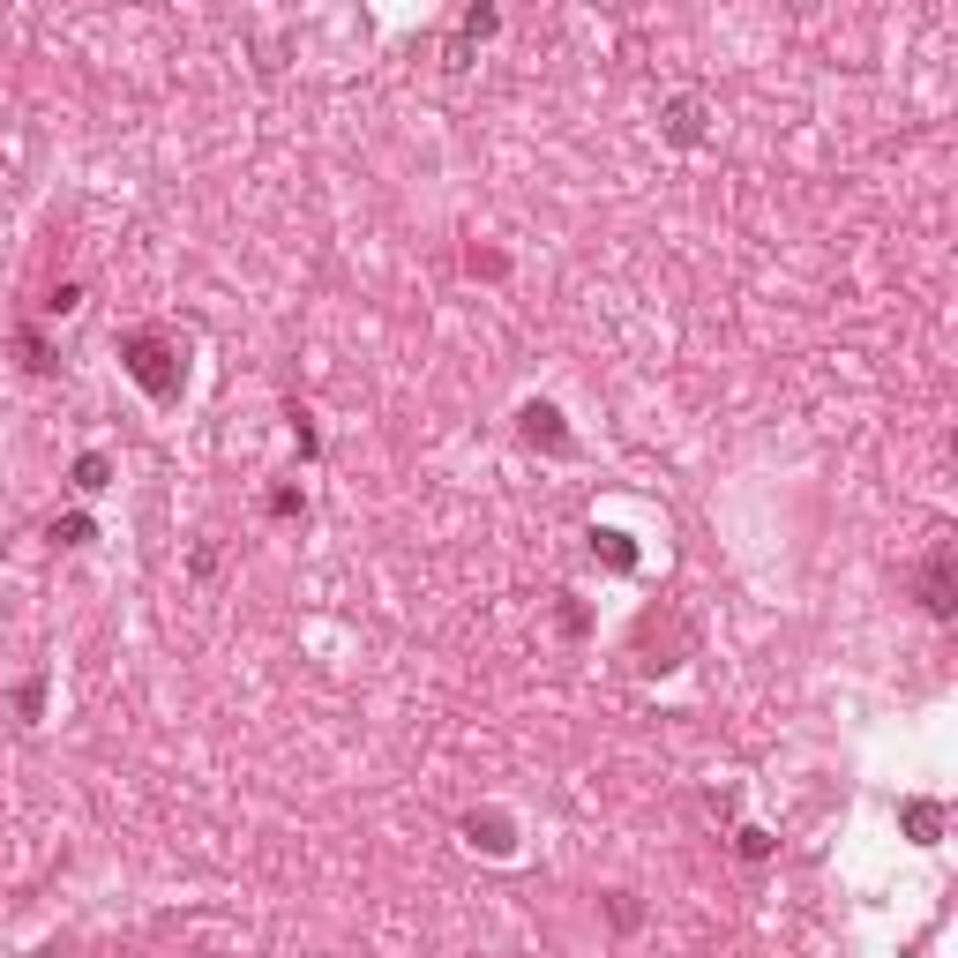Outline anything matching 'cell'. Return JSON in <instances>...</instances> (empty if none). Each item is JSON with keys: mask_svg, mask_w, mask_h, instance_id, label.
<instances>
[{"mask_svg": "<svg viewBox=\"0 0 958 958\" xmlns=\"http://www.w3.org/2000/svg\"><path fill=\"white\" fill-rule=\"evenodd\" d=\"M121 368L158 405H172L180 390H188V337H172V330H158V323H135V330H121Z\"/></svg>", "mask_w": 958, "mask_h": 958, "instance_id": "1", "label": "cell"}, {"mask_svg": "<svg viewBox=\"0 0 958 958\" xmlns=\"http://www.w3.org/2000/svg\"><path fill=\"white\" fill-rule=\"evenodd\" d=\"M914 591H921V607H928L936 622H951V540H936L928 554H921Z\"/></svg>", "mask_w": 958, "mask_h": 958, "instance_id": "2", "label": "cell"}, {"mask_svg": "<svg viewBox=\"0 0 958 958\" xmlns=\"http://www.w3.org/2000/svg\"><path fill=\"white\" fill-rule=\"evenodd\" d=\"M517 427H525V442H532V450H546V458H570V450H577L554 405H525V413H517Z\"/></svg>", "mask_w": 958, "mask_h": 958, "instance_id": "3", "label": "cell"}, {"mask_svg": "<svg viewBox=\"0 0 958 958\" xmlns=\"http://www.w3.org/2000/svg\"><path fill=\"white\" fill-rule=\"evenodd\" d=\"M660 121H667V143H681V150L705 143V98H697V90H674L667 105H660Z\"/></svg>", "mask_w": 958, "mask_h": 958, "instance_id": "4", "label": "cell"}, {"mask_svg": "<svg viewBox=\"0 0 958 958\" xmlns=\"http://www.w3.org/2000/svg\"><path fill=\"white\" fill-rule=\"evenodd\" d=\"M517 824H509V816H501V809H472V816H464V838H472V846H487V854H509V846H517Z\"/></svg>", "mask_w": 958, "mask_h": 958, "instance_id": "5", "label": "cell"}, {"mask_svg": "<svg viewBox=\"0 0 958 958\" xmlns=\"http://www.w3.org/2000/svg\"><path fill=\"white\" fill-rule=\"evenodd\" d=\"M899 816H906V832H914L921 846H936V832H944V809H936V801H906Z\"/></svg>", "mask_w": 958, "mask_h": 958, "instance_id": "6", "label": "cell"}, {"mask_svg": "<svg viewBox=\"0 0 958 958\" xmlns=\"http://www.w3.org/2000/svg\"><path fill=\"white\" fill-rule=\"evenodd\" d=\"M15 352H23V368H31V375H53V368H60V360H53V345H45L38 330H15Z\"/></svg>", "mask_w": 958, "mask_h": 958, "instance_id": "7", "label": "cell"}, {"mask_svg": "<svg viewBox=\"0 0 958 958\" xmlns=\"http://www.w3.org/2000/svg\"><path fill=\"white\" fill-rule=\"evenodd\" d=\"M591 554H599L607 570H636V546H629L622 532H591Z\"/></svg>", "mask_w": 958, "mask_h": 958, "instance_id": "8", "label": "cell"}, {"mask_svg": "<svg viewBox=\"0 0 958 958\" xmlns=\"http://www.w3.org/2000/svg\"><path fill=\"white\" fill-rule=\"evenodd\" d=\"M105 480H113V464H105V450H83V458H76V495H98Z\"/></svg>", "mask_w": 958, "mask_h": 958, "instance_id": "9", "label": "cell"}, {"mask_svg": "<svg viewBox=\"0 0 958 958\" xmlns=\"http://www.w3.org/2000/svg\"><path fill=\"white\" fill-rule=\"evenodd\" d=\"M38 705H45V681L31 674V681H23V689L8 697V711H15V726H31V719H38Z\"/></svg>", "mask_w": 958, "mask_h": 958, "instance_id": "10", "label": "cell"}, {"mask_svg": "<svg viewBox=\"0 0 958 958\" xmlns=\"http://www.w3.org/2000/svg\"><path fill=\"white\" fill-rule=\"evenodd\" d=\"M53 546H83L90 540V517H53V532H45Z\"/></svg>", "mask_w": 958, "mask_h": 958, "instance_id": "11", "label": "cell"}, {"mask_svg": "<svg viewBox=\"0 0 958 958\" xmlns=\"http://www.w3.org/2000/svg\"><path fill=\"white\" fill-rule=\"evenodd\" d=\"M734 846H742V861H764V854H771V838L756 832V824H750V832H734Z\"/></svg>", "mask_w": 958, "mask_h": 958, "instance_id": "12", "label": "cell"}, {"mask_svg": "<svg viewBox=\"0 0 958 958\" xmlns=\"http://www.w3.org/2000/svg\"><path fill=\"white\" fill-rule=\"evenodd\" d=\"M270 517H307V501L292 495V487H278V495H270Z\"/></svg>", "mask_w": 958, "mask_h": 958, "instance_id": "13", "label": "cell"}, {"mask_svg": "<svg viewBox=\"0 0 958 958\" xmlns=\"http://www.w3.org/2000/svg\"><path fill=\"white\" fill-rule=\"evenodd\" d=\"M607 914H615V928H636V906H629V891H615V899H607Z\"/></svg>", "mask_w": 958, "mask_h": 958, "instance_id": "14", "label": "cell"}]
</instances>
